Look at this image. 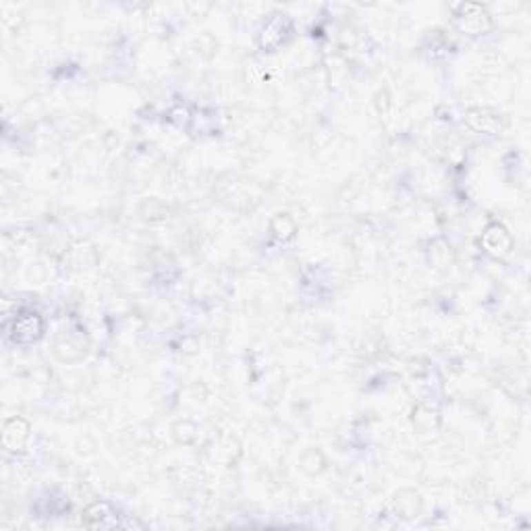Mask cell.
I'll return each instance as SVG.
<instances>
[{
  "label": "cell",
  "instance_id": "1",
  "mask_svg": "<svg viewBox=\"0 0 531 531\" xmlns=\"http://www.w3.org/2000/svg\"><path fill=\"white\" fill-rule=\"evenodd\" d=\"M40 330H42V324L38 320L36 314H26L17 320L15 324V339L17 341H34L40 337Z\"/></svg>",
  "mask_w": 531,
  "mask_h": 531
}]
</instances>
